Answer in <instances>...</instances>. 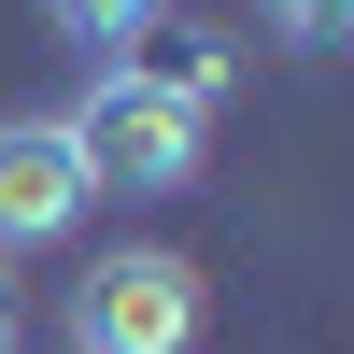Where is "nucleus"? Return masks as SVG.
I'll list each match as a JSON object with an SVG mask.
<instances>
[{
    "instance_id": "f257e3e1",
    "label": "nucleus",
    "mask_w": 354,
    "mask_h": 354,
    "mask_svg": "<svg viewBox=\"0 0 354 354\" xmlns=\"http://www.w3.org/2000/svg\"><path fill=\"white\" fill-rule=\"evenodd\" d=\"M57 128H71V156H85V185H100V198H185L198 170H213V113L170 100V85L128 71V57H113Z\"/></svg>"
},
{
    "instance_id": "f03ea898",
    "label": "nucleus",
    "mask_w": 354,
    "mask_h": 354,
    "mask_svg": "<svg viewBox=\"0 0 354 354\" xmlns=\"http://www.w3.org/2000/svg\"><path fill=\"white\" fill-rule=\"evenodd\" d=\"M213 298H198V255H156V241H113L100 270L71 283V354H198Z\"/></svg>"
},
{
    "instance_id": "7ed1b4c3",
    "label": "nucleus",
    "mask_w": 354,
    "mask_h": 354,
    "mask_svg": "<svg viewBox=\"0 0 354 354\" xmlns=\"http://www.w3.org/2000/svg\"><path fill=\"white\" fill-rule=\"evenodd\" d=\"M85 213H100V185H85L71 128H57V113H0V255L71 241Z\"/></svg>"
},
{
    "instance_id": "20e7f679",
    "label": "nucleus",
    "mask_w": 354,
    "mask_h": 354,
    "mask_svg": "<svg viewBox=\"0 0 354 354\" xmlns=\"http://www.w3.org/2000/svg\"><path fill=\"white\" fill-rule=\"evenodd\" d=\"M57 28H71V43H100V57H128L142 28H170V0H43Z\"/></svg>"
},
{
    "instance_id": "39448f33",
    "label": "nucleus",
    "mask_w": 354,
    "mask_h": 354,
    "mask_svg": "<svg viewBox=\"0 0 354 354\" xmlns=\"http://www.w3.org/2000/svg\"><path fill=\"white\" fill-rule=\"evenodd\" d=\"M255 15H270L283 43H312V57H340V43H354V0H255Z\"/></svg>"
},
{
    "instance_id": "423d86ee",
    "label": "nucleus",
    "mask_w": 354,
    "mask_h": 354,
    "mask_svg": "<svg viewBox=\"0 0 354 354\" xmlns=\"http://www.w3.org/2000/svg\"><path fill=\"white\" fill-rule=\"evenodd\" d=\"M0 354H28V312H15V283H0Z\"/></svg>"
}]
</instances>
